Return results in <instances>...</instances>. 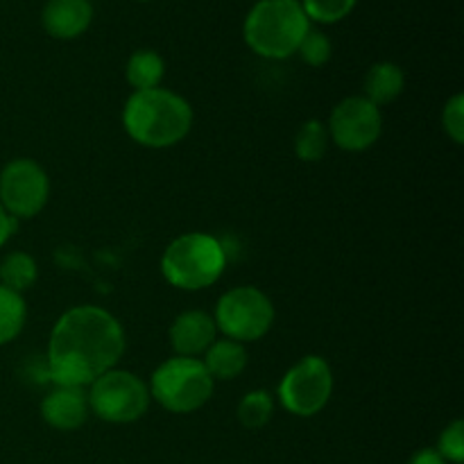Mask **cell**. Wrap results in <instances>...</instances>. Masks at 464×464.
Masks as SVG:
<instances>
[{"label":"cell","mask_w":464,"mask_h":464,"mask_svg":"<svg viewBox=\"0 0 464 464\" xmlns=\"http://www.w3.org/2000/svg\"><path fill=\"white\" fill-rule=\"evenodd\" d=\"M125 352L122 324L104 308L86 304L63 313L48 340V376L54 385L89 388L113 370Z\"/></svg>","instance_id":"cell-1"},{"label":"cell","mask_w":464,"mask_h":464,"mask_svg":"<svg viewBox=\"0 0 464 464\" xmlns=\"http://www.w3.org/2000/svg\"><path fill=\"white\" fill-rule=\"evenodd\" d=\"M122 125L130 139L143 148H172L188 136L193 109L186 98L161 86L134 91L122 107Z\"/></svg>","instance_id":"cell-2"},{"label":"cell","mask_w":464,"mask_h":464,"mask_svg":"<svg viewBox=\"0 0 464 464\" xmlns=\"http://www.w3.org/2000/svg\"><path fill=\"white\" fill-rule=\"evenodd\" d=\"M311 30L299 0H258L245 18V41L266 59H285L297 53Z\"/></svg>","instance_id":"cell-3"},{"label":"cell","mask_w":464,"mask_h":464,"mask_svg":"<svg viewBox=\"0 0 464 464\" xmlns=\"http://www.w3.org/2000/svg\"><path fill=\"white\" fill-rule=\"evenodd\" d=\"M227 267L225 245L211 234L193 231L172 240L161 256V272L179 290H204L216 284Z\"/></svg>","instance_id":"cell-4"},{"label":"cell","mask_w":464,"mask_h":464,"mask_svg":"<svg viewBox=\"0 0 464 464\" xmlns=\"http://www.w3.org/2000/svg\"><path fill=\"white\" fill-rule=\"evenodd\" d=\"M148 388L150 397L168 412L188 415L213 397L216 381L199 358L172 356L154 370Z\"/></svg>","instance_id":"cell-5"},{"label":"cell","mask_w":464,"mask_h":464,"mask_svg":"<svg viewBox=\"0 0 464 464\" xmlns=\"http://www.w3.org/2000/svg\"><path fill=\"white\" fill-rule=\"evenodd\" d=\"M89 411L109 424H131L148 412L150 388L127 370H109L89 385Z\"/></svg>","instance_id":"cell-6"},{"label":"cell","mask_w":464,"mask_h":464,"mask_svg":"<svg viewBox=\"0 0 464 464\" xmlns=\"http://www.w3.org/2000/svg\"><path fill=\"white\" fill-rule=\"evenodd\" d=\"M213 322L225 338L236 343H254L275 324V306L263 290L254 285H238L218 299Z\"/></svg>","instance_id":"cell-7"},{"label":"cell","mask_w":464,"mask_h":464,"mask_svg":"<svg viewBox=\"0 0 464 464\" xmlns=\"http://www.w3.org/2000/svg\"><path fill=\"white\" fill-rule=\"evenodd\" d=\"M334 394V372L322 356H304L281 379L276 397L295 417H313Z\"/></svg>","instance_id":"cell-8"},{"label":"cell","mask_w":464,"mask_h":464,"mask_svg":"<svg viewBox=\"0 0 464 464\" xmlns=\"http://www.w3.org/2000/svg\"><path fill=\"white\" fill-rule=\"evenodd\" d=\"M48 198V172L34 159H14L0 170V204L14 220L39 216Z\"/></svg>","instance_id":"cell-9"},{"label":"cell","mask_w":464,"mask_h":464,"mask_svg":"<svg viewBox=\"0 0 464 464\" xmlns=\"http://www.w3.org/2000/svg\"><path fill=\"white\" fill-rule=\"evenodd\" d=\"M331 143L344 152H362L379 140L383 131V113L365 95H352L338 102L331 111L329 122Z\"/></svg>","instance_id":"cell-10"},{"label":"cell","mask_w":464,"mask_h":464,"mask_svg":"<svg viewBox=\"0 0 464 464\" xmlns=\"http://www.w3.org/2000/svg\"><path fill=\"white\" fill-rule=\"evenodd\" d=\"M89 399L84 388L54 385L53 392L41 401V417L57 430H77L89 417Z\"/></svg>","instance_id":"cell-11"},{"label":"cell","mask_w":464,"mask_h":464,"mask_svg":"<svg viewBox=\"0 0 464 464\" xmlns=\"http://www.w3.org/2000/svg\"><path fill=\"white\" fill-rule=\"evenodd\" d=\"M218 326L207 311H184L170 324V344L177 356L198 358L216 343Z\"/></svg>","instance_id":"cell-12"},{"label":"cell","mask_w":464,"mask_h":464,"mask_svg":"<svg viewBox=\"0 0 464 464\" xmlns=\"http://www.w3.org/2000/svg\"><path fill=\"white\" fill-rule=\"evenodd\" d=\"M93 21L89 0H48L41 14L45 32L54 39H75Z\"/></svg>","instance_id":"cell-13"},{"label":"cell","mask_w":464,"mask_h":464,"mask_svg":"<svg viewBox=\"0 0 464 464\" xmlns=\"http://www.w3.org/2000/svg\"><path fill=\"white\" fill-rule=\"evenodd\" d=\"M202 362L213 381H234L247 367V349H245L243 343H236V340H216L204 352Z\"/></svg>","instance_id":"cell-14"},{"label":"cell","mask_w":464,"mask_h":464,"mask_svg":"<svg viewBox=\"0 0 464 464\" xmlns=\"http://www.w3.org/2000/svg\"><path fill=\"white\" fill-rule=\"evenodd\" d=\"M406 86V75L392 62H379L365 75V98L376 107L394 102Z\"/></svg>","instance_id":"cell-15"},{"label":"cell","mask_w":464,"mask_h":464,"mask_svg":"<svg viewBox=\"0 0 464 464\" xmlns=\"http://www.w3.org/2000/svg\"><path fill=\"white\" fill-rule=\"evenodd\" d=\"M127 82L134 91H150L161 86L166 63L154 50H136L127 62Z\"/></svg>","instance_id":"cell-16"},{"label":"cell","mask_w":464,"mask_h":464,"mask_svg":"<svg viewBox=\"0 0 464 464\" xmlns=\"http://www.w3.org/2000/svg\"><path fill=\"white\" fill-rule=\"evenodd\" d=\"M36 275H39L36 261L25 252H12L0 261V285L18 295L34 285Z\"/></svg>","instance_id":"cell-17"},{"label":"cell","mask_w":464,"mask_h":464,"mask_svg":"<svg viewBox=\"0 0 464 464\" xmlns=\"http://www.w3.org/2000/svg\"><path fill=\"white\" fill-rule=\"evenodd\" d=\"M27 320V306L23 295L0 285V347L18 338Z\"/></svg>","instance_id":"cell-18"},{"label":"cell","mask_w":464,"mask_h":464,"mask_svg":"<svg viewBox=\"0 0 464 464\" xmlns=\"http://www.w3.org/2000/svg\"><path fill=\"white\" fill-rule=\"evenodd\" d=\"M329 130H326V122L311 118V121L304 122L302 127L295 134V154H297L302 161H320L322 157L329 150Z\"/></svg>","instance_id":"cell-19"},{"label":"cell","mask_w":464,"mask_h":464,"mask_svg":"<svg viewBox=\"0 0 464 464\" xmlns=\"http://www.w3.org/2000/svg\"><path fill=\"white\" fill-rule=\"evenodd\" d=\"M275 415V399L266 390H252L238 403V421L245 429H263Z\"/></svg>","instance_id":"cell-20"},{"label":"cell","mask_w":464,"mask_h":464,"mask_svg":"<svg viewBox=\"0 0 464 464\" xmlns=\"http://www.w3.org/2000/svg\"><path fill=\"white\" fill-rule=\"evenodd\" d=\"M302 7L308 21L335 23L343 21L356 7V0H302Z\"/></svg>","instance_id":"cell-21"},{"label":"cell","mask_w":464,"mask_h":464,"mask_svg":"<svg viewBox=\"0 0 464 464\" xmlns=\"http://www.w3.org/2000/svg\"><path fill=\"white\" fill-rule=\"evenodd\" d=\"M297 53L302 54V59L308 66H324L331 59L334 48H331V39L324 32L313 30L311 27V30L306 32V36L302 39V44H299Z\"/></svg>","instance_id":"cell-22"},{"label":"cell","mask_w":464,"mask_h":464,"mask_svg":"<svg viewBox=\"0 0 464 464\" xmlns=\"http://www.w3.org/2000/svg\"><path fill=\"white\" fill-rule=\"evenodd\" d=\"M438 453L447 462L462 464L464 462V421L456 420L442 430L438 440Z\"/></svg>","instance_id":"cell-23"},{"label":"cell","mask_w":464,"mask_h":464,"mask_svg":"<svg viewBox=\"0 0 464 464\" xmlns=\"http://www.w3.org/2000/svg\"><path fill=\"white\" fill-rule=\"evenodd\" d=\"M442 127L456 145L464 143V95L456 93L442 109Z\"/></svg>","instance_id":"cell-24"},{"label":"cell","mask_w":464,"mask_h":464,"mask_svg":"<svg viewBox=\"0 0 464 464\" xmlns=\"http://www.w3.org/2000/svg\"><path fill=\"white\" fill-rule=\"evenodd\" d=\"M408 464H447V460L440 456L438 449H421L408 460Z\"/></svg>","instance_id":"cell-25"},{"label":"cell","mask_w":464,"mask_h":464,"mask_svg":"<svg viewBox=\"0 0 464 464\" xmlns=\"http://www.w3.org/2000/svg\"><path fill=\"white\" fill-rule=\"evenodd\" d=\"M14 229H16V220H14V218L5 211L3 204H0V247L12 238Z\"/></svg>","instance_id":"cell-26"}]
</instances>
